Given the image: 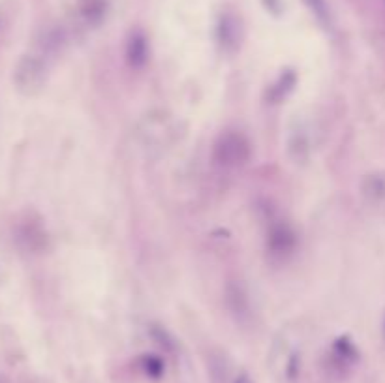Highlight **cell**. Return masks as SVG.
Instances as JSON below:
<instances>
[{"instance_id": "7", "label": "cell", "mask_w": 385, "mask_h": 383, "mask_svg": "<svg viewBox=\"0 0 385 383\" xmlns=\"http://www.w3.org/2000/svg\"><path fill=\"white\" fill-rule=\"evenodd\" d=\"M124 55H126V62H128L132 68H136V70H141L143 66L149 62V38H147V34H145L141 29H134L128 34Z\"/></svg>"}, {"instance_id": "1", "label": "cell", "mask_w": 385, "mask_h": 383, "mask_svg": "<svg viewBox=\"0 0 385 383\" xmlns=\"http://www.w3.org/2000/svg\"><path fill=\"white\" fill-rule=\"evenodd\" d=\"M252 158V143L241 130L222 132L213 145V160L220 167L237 170L243 167Z\"/></svg>"}, {"instance_id": "12", "label": "cell", "mask_w": 385, "mask_h": 383, "mask_svg": "<svg viewBox=\"0 0 385 383\" xmlns=\"http://www.w3.org/2000/svg\"><path fill=\"white\" fill-rule=\"evenodd\" d=\"M303 2L308 8V12L314 15L321 25L327 27L329 23H331V10H329L327 0H303Z\"/></svg>"}, {"instance_id": "9", "label": "cell", "mask_w": 385, "mask_h": 383, "mask_svg": "<svg viewBox=\"0 0 385 383\" xmlns=\"http://www.w3.org/2000/svg\"><path fill=\"white\" fill-rule=\"evenodd\" d=\"M226 303H228L229 310L237 319L243 321V319L250 318V299L241 284H235V282L228 284V288H226Z\"/></svg>"}, {"instance_id": "6", "label": "cell", "mask_w": 385, "mask_h": 383, "mask_svg": "<svg viewBox=\"0 0 385 383\" xmlns=\"http://www.w3.org/2000/svg\"><path fill=\"white\" fill-rule=\"evenodd\" d=\"M359 361V349L350 338H338L333 344L331 355H329V364L331 370L336 374H346Z\"/></svg>"}, {"instance_id": "10", "label": "cell", "mask_w": 385, "mask_h": 383, "mask_svg": "<svg viewBox=\"0 0 385 383\" xmlns=\"http://www.w3.org/2000/svg\"><path fill=\"white\" fill-rule=\"evenodd\" d=\"M295 73L292 70H285L279 79H277V83H272L269 86V100H271L272 104H279L282 100L288 96V94L292 93L293 86H295Z\"/></svg>"}, {"instance_id": "13", "label": "cell", "mask_w": 385, "mask_h": 383, "mask_svg": "<svg viewBox=\"0 0 385 383\" xmlns=\"http://www.w3.org/2000/svg\"><path fill=\"white\" fill-rule=\"evenodd\" d=\"M81 14L86 21L98 23L106 14V4L102 0H86L85 4L81 6Z\"/></svg>"}, {"instance_id": "17", "label": "cell", "mask_w": 385, "mask_h": 383, "mask_svg": "<svg viewBox=\"0 0 385 383\" xmlns=\"http://www.w3.org/2000/svg\"><path fill=\"white\" fill-rule=\"evenodd\" d=\"M382 329H384V336H385V316H384V323H382Z\"/></svg>"}, {"instance_id": "8", "label": "cell", "mask_w": 385, "mask_h": 383, "mask_svg": "<svg viewBox=\"0 0 385 383\" xmlns=\"http://www.w3.org/2000/svg\"><path fill=\"white\" fill-rule=\"evenodd\" d=\"M361 194L371 207H385V171H374L361 181Z\"/></svg>"}, {"instance_id": "5", "label": "cell", "mask_w": 385, "mask_h": 383, "mask_svg": "<svg viewBox=\"0 0 385 383\" xmlns=\"http://www.w3.org/2000/svg\"><path fill=\"white\" fill-rule=\"evenodd\" d=\"M15 241L19 244V248L30 252V254H36V252H42L45 248L47 233L43 229L42 222L36 220L32 216H25L15 226Z\"/></svg>"}, {"instance_id": "14", "label": "cell", "mask_w": 385, "mask_h": 383, "mask_svg": "<svg viewBox=\"0 0 385 383\" xmlns=\"http://www.w3.org/2000/svg\"><path fill=\"white\" fill-rule=\"evenodd\" d=\"M152 338L158 342V346L160 348H164L165 351H173L175 349V342L173 338L167 334V331H164L162 327H152Z\"/></svg>"}, {"instance_id": "11", "label": "cell", "mask_w": 385, "mask_h": 383, "mask_svg": "<svg viewBox=\"0 0 385 383\" xmlns=\"http://www.w3.org/2000/svg\"><path fill=\"white\" fill-rule=\"evenodd\" d=\"M139 369L145 376L149 380H154L158 382L160 378L164 376L165 372V362L162 357H158L154 353H145L139 357Z\"/></svg>"}, {"instance_id": "3", "label": "cell", "mask_w": 385, "mask_h": 383, "mask_svg": "<svg viewBox=\"0 0 385 383\" xmlns=\"http://www.w3.org/2000/svg\"><path fill=\"white\" fill-rule=\"evenodd\" d=\"M243 38L244 29L241 17L231 10L222 12L216 21V42L220 45V49L228 55H235L237 51L241 49Z\"/></svg>"}, {"instance_id": "15", "label": "cell", "mask_w": 385, "mask_h": 383, "mask_svg": "<svg viewBox=\"0 0 385 383\" xmlns=\"http://www.w3.org/2000/svg\"><path fill=\"white\" fill-rule=\"evenodd\" d=\"M261 2H264L265 10L271 14L279 15L282 12V0H261Z\"/></svg>"}, {"instance_id": "4", "label": "cell", "mask_w": 385, "mask_h": 383, "mask_svg": "<svg viewBox=\"0 0 385 383\" xmlns=\"http://www.w3.org/2000/svg\"><path fill=\"white\" fill-rule=\"evenodd\" d=\"M47 81V66L42 58L27 55L15 68V85L27 94L38 93Z\"/></svg>"}, {"instance_id": "2", "label": "cell", "mask_w": 385, "mask_h": 383, "mask_svg": "<svg viewBox=\"0 0 385 383\" xmlns=\"http://www.w3.org/2000/svg\"><path fill=\"white\" fill-rule=\"evenodd\" d=\"M297 244H299V239L290 222L277 220L267 229L265 248L275 262H285L288 257H292L297 250Z\"/></svg>"}, {"instance_id": "16", "label": "cell", "mask_w": 385, "mask_h": 383, "mask_svg": "<svg viewBox=\"0 0 385 383\" xmlns=\"http://www.w3.org/2000/svg\"><path fill=\"white\" fill-rule=\"evenodd\" d=\"M233 383H252V380H250L246 372H241V374L235 378V382H233Z\"/></svg>"}]
</instances>
